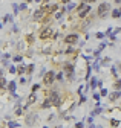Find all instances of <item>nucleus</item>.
<instances>
[{"label": "nucleus", "instance_id": "f257e3e1", "mask_svg": "<svg viewBox=\"0 0 121 128\" xmlns=\"http://www.w3.org/2000/svg\"><path fill=\"white\" fill-rule=\"evenodd\" d=\"M109 9H110V5L109 3H101L100 6H98V9H97V17L98 18H106L107 15H109Z\"/></svg>", "mask_w": 121, "mask_h": 128}, {"label": "nucleus", "instance_id": "f03ea898", "mask_svg": "<svg viewBox=\"0 0 121 128\" xmlns=\"http://www.w3.org/2000/svg\"><path fill=\"white\" fill-rule=\"evenodd\" d=\"M48 99L52 102V105H55V107H60L61 99H60V95H58L57 92H51V95L48 96Z\"/></svg>", "mask_w": 121, "mask_h": 128}, {"label": "nucleus", "instance_id": "7ed1b4c3", "mask_svg": "<svg viewBox=\"0 0 121 128\" xmlns=\"http://www.w3.org/2000/svg\"><path fill=\"white\" fill-rule=\"evenodd\" d=\"M54 81H55V73L52 72V70H49V72L46 73V75H45V78H43V82H45L46 85H51Z\"/></svg>", "mask_w": 121, "mask_h": 128}, {"label": "nucleus", "instance_id": "20e7f679", "mask_svg": "<svg viewBox=\"0 0 121 128\" xmlns=\"http://www.w3.org/2000/svg\"><path fill=\"white\" fill-rule=\"evenodd\" d=\"M77 41H78V35L77 34H71V35H67L66 38H64V43L66 44H77Z\"/></svg>", "mask_w": 121, "mask_h": 128}, {"label": "nucleus", "instance_id": "39448f33", "mask_svg": "<svg viewBox=\"0 0 121 128\" xmlns=\"http://www.w3.org/2000/svg\"><path fill=\"white\" fill-rule=\"evenodd\" d=\"M52 32H54V31H52L51 28H45V29L41 31V34H40V38H41V40H46V38H49V37L54 35Z\"/></svg>", "mask_w": 121, "mask_h": 128}, {"label": "nucleus", "instance_id": "423d86ee", "mask_svg": "<svg viewBox=\"0 0 121 128\" xmlns=\"http://www.w3.org/2000/svg\"><path fill=\"white\" fill-rule=\"evenodd\" d=\"M64 72L67 73V78L72 81L74 79V66L72 64H66V66H64Z\"/></svg>", "mask_w": 121, "mask_h": 128}, {"label": "nucleus", "instance_id": "0eeeda50", "mask_svg": "<svg viewBox=\"0 0 121 128\" xmlns=\"http://www.w3.org/2000/svg\"><path fill=\"white\" fill-rule=\"evenodd\" d=\"M45 15H46V11H45V9H38V11L34 12V18H35L37 21L45 20Z\"/></svg>", "mask_w": 121, "mask_h": 128}, {"label": "nucleus", "instance_id": "6e6552de", "mask_svg": "<svg viewBox=\"0 0 121 128\" xmlns=\"http://www.w3.org/2000/svg\"><path fill=\"white\" fill-rule=\"evenodd\" d=\"M37 114H29L28 117H26V125H34L35 122H37Z\"/></svg>", "mask_w": 121, "mask_h": 128}, {"label": "nucleus", "instance_id": "1a4fd4ad", "mask_svg": "<svg viewBox=\"0 0 121 128\" xmlns=\"http://www.w3.org/2000/svg\"><path fill=\"white\" fill-rule=\"evenodd\" d=\"M120 96H121V92H120V90H115L112 95H109V101H110V102H113V101H117Z\"/></svg>", "mask_w": 121, "mask_h": 128}, {"label": "nucleus", "instance_id": "9d476101", "mask_svg": "<svg viewBox=\"0 0 121 128\" xmlns=\"http://www.w3.org/2000/svg\"><path fill=\"white\" fill-rule=\"evenodd\" d=\"M35 101H37V96H35V92H32V93L29 95V98H28V102H26V105H32Z\"/></svg>", "mask_w": 121, "mask_h": 128}, {"label": "nucleus", "instance_id": "9b49d317", "mask_svg": "<svg viewBox=\"0 0 121 128\" xmlns=\"http://www.w3.org/2000/svg\"><path fill=\"white\" fill-rule=\"evenodd\" d=\"M89 11H90V6H89V5H86V8H84L83 11H80V12H78V15H80L81 18H84L87 14H89Z\"/></svg>", "mask_w": 121, "mask_h": 128}, {"label": "nucleus", "instance_id": "f8f14e48", "mask_svg": "<svg viewBox=\"0 0 121 128\" xmlns=\"http://www.w3.org/2000/svg\"><path fill=\"white\" fill-rule=\"evenodd\" d=\"M112 17H113V18H120V17H121V8L113 9V11H112Z\"/></svg>", "mask_w": 121, "mask_h": 128}, {"label": "nucleus", "instance_id": "ddd939ff", "mask_svg": "<svg viewBox=\"0 0 121 128\" xmlns=\"http://www.w3.org/2000/svg\"><path fill=\"white\" fill-rule=\"evenodd\" d=\"M8 90L11 92V93H15V82H14V81H11V82L8 84Z\"/></svg>", "mask_w": 121, "mask_h": 128}, {"label": "nucleus", "instance_id": "4468645a", "mask_svg": "<svg viewBox=\"0 0 121 128\" xmlns=\"http://www.w3.org/2000/svg\"><path fill=\"white\" fill-rule=\"evenodd\" d=\"M5 87H8V82L3 76H0V88H5Z\"/></svg>", "mask_w": 121, "mask_h": 128}, {"label": "nucleus", "instance_id": "2eb2a0df", "mask_svg": "<svg viewBox=\"0 0 121 128\" xmlns=\"http://www.w3.org/2000/svg\"><path fill=\"white\" fill-rule=\"evenodd\" d=\"M49 107H52V102L49 101V99H46V101L43 102V105H41V108H49Z\"/></svg>", "mask_w": 121, "mask_h": 128}, {"label": "nucleus", "instance_id": "dca6fc26", "mask_svg": "<svg viewBox=\"0 0 121 128\" xmlns=\"http://www.w3.org/2000/svg\"><path fill=\"white\" fill-rule=\"evenodd\" d=\"M25 72H26V67H25V66H20V67H17V73H18V75H23Z\"/></svg>", "mask_w": 121, "mask_h": 128}, {"label": "nucleus", "instance_id": "f3484780", "mask_svg": "<svg viewBox=\"0 0 121 128\" xmlns=\"http://www.w3.org/2000/svg\"><path fill=\"white\" fill-rule=\"evenodd\" d=\"M11 20H12V15L11 14H6L5 17H3V21H5V23H9Z\"/></svg>", "mask_w": 121, "mask_h": 128}, {"label": "nucleus", "instance_id": "a211bd4d", "mask_svg": "<svg viewBox=\"0 0 121 128\" xmlns=\"http://www.w3.org/2000/svg\"><path fill=\"white\" fill-rule=\"evenodd\" d=\"M113 87H115V90H120L121 88V79H117L115 84H113Z\"/></svg>", "mask_w": 121, "mask_h": 128}, {"label": "nucleus", "instance_id": "6ab92c4d", "mask_svg": "<svg viewBox=\"0 0 121 128\" xmlns=\"http://www.w3.org/2000/svg\"><path fill=\"white\" fill-rule=\"evenodd\" d=\"M55 79H57V81H63V72L57 73V75H55Z\"/></svg>", "mask_w": 121, "mask_h": 128}, {"label": "nucleus", "instance_id": "aec40b11", "mask_svg": "<svg viewBox=\"0 0 121 128\" xmlns=\"http://www.w3.org/2000/svg\"><path fill=\"white\" fill-rule=\"evenodd\" d=\"M23 108H25V107H18L17 110H15V114H17V116H20V114L23 113Z\"/></svg>", "mask_w": 121, "mask_h": 128}, {"label": "nucleus", "instance_id": "412c9836", "mask_svg": "<svg viewBox=\"0 0 121 128\" xmlns=\"http://www.w3.org/2000/svg\"><path fill=\"white\" fill-rule=\"evenodd\" d=\"M74 8H75V5H74V3H69V5H67V8H66V11H67V12H71Z\"/></svg>", "mask_w": 121, "mask_h": 128}, {"label": "nucleus", "instance_id": "4be33fe9", "mask_svg": "<svg viewBox=\"0 0 121 128\" xmlns=\"http://www.w3.org/2000/svg\"><path fill=\"white\" fill-rule=\"evenodd\" d=\"M100 113H101V107H97L95 110L92 111V114H94V116H95V114H100Z\"/></svg>", "mask_w": 121, "mask_h": 128}, {"label": "nucleus", "instance_id": "5701e85b", "mask_svg": "<svg viewBox=\"0 0 121 128\" xmlns=\"http://www.w3.org/2000/svg\"><path fill=\"white\" fill-rule=\"evenodd\" d=\"M9 72H11V73H17V67H14V66H9Z\"/></svg>", "mask_w": 121, "mask_h": 128}, {"label": "nucleus", "instance_id": "b1692460", "mask_svg": "<svg viewBox=\"0 0 121 128\" xmlns=\"http://www.w3.org/2000/svg\"><path fill=\"white\" fill-rule=\"evenodd\" d=\"M32 70H34V64H31V66H28V67H26V72H28V73H31Z\"/></svg>", "mask_w": 121, "mask_h": 128}, {"label": "nucleus", "instance_id": "393cba45", "mask_svg": "<svg viewBox=\"0 0 121 128\" xmlns=\"http://www.w3.org/2000/svg\"><path fill=\"white\" fill-rule=\"evenodd\" d=\"M97 82H98V81H97V78H94V79H92V84H90V87L95 88V87H97Z\"/></svg>", "mask_w": 121, "mask_h": 128}, {"label": "nucleus", "instance_id": "a878e982", "mask_svg": "<svg viewBox=\"0 0 121 128\" xmlns=\"http://www.w3.org/2000/svg\"><path fill=\"white\" fill-rule=\"evenodd\" d=\"M110 125H113V127H118V125H120V122H118V120H115V119H113V120H110Z\"/></svg>", "mask_w": 121, "mask_h": 128}, {"label": "nucleus", "instance_id": "bb28decb", "mask_svg": "<svg viewBox=\"0 0 121 128\" xmlns=\"http://www.w3.org/2000/svg\"><path fill=\"white\" fill-rule=\"evenodd\" d=\"M84 8H86V5H84V2H83V3H81V5H80V6L77 8V9H78V12H80V11H83Z\"/></svg>", "mask_w": 121, "mask_h": 128}, {"label": "nucleus", "instance_id": "cd10ccee", "mask_svg": "<svg viewBox=\"0 0 121 128\" xmlns=\"http://www.w3.org/2000/svg\"><path fill=\"white\" fill-rule=\"evenodd\" d=\"M8 127H20V124H17V122H9Z\"/></svg>", "mask_w": 121, "mask_h": 128}, {"label": "nucleus", "instance_id": "c85d7f7f", "mask_svg": "<svg viewBox=\"0 0 121 128\" xmlns=\"http://www.w3.org/2000/svg\"><path fill=\"white\" fill-rule=\"evenodd\" d=\"M101 96H107V95H109V93H107V90H106V88H101V93H100Z\"/></svg>", "mask_w": 121, "mask_h": 128}, {"label": "nucleus", "instance_id": "c756f323", "mask_svg": "<svg viewBox=\"0 0 121 128\" xmlns=\"http://www.w3.org/2000/svg\"><path fill=\"white\" fill-rule=\"evenodd\" d=\"M38 88H40V85H38V84H34V85H32V92H37Z\"/></svg>", "mask_w": 121, "mask_h": 128}, {"label": "nucleus", "instance_id": "7c9ffc66", "mask_svg": "<svg viewBox=\"0 0 121 128\" xmlns=\"http://www.w3.org/2000/svg\"><path fill=\"white\" fill-rule=\"evenodd\" d=\"M14 61H15V63H20V61H22V56H20V55L14 56Z\"/></svg>", "mask_w": 121, "mask_h": 128}, {"label": "nucleus", "instance_id": "2f4dec72", "mask_svg": "<svg viewBox=\"0 0 121 128\" xmlns=\"http://www.w3.org/2000/svg\"><path fill=\"white\" fill-rule=\"evenodd\" d=\"M94 99L98 102V99H100V95H98V93H94Z\"/></svg>", "mask_w": 121, "mask_h": 128}, {"label": "nucleus", "instance_id": "473e14b6", "mask_svg": "<svg viewBox=\"0 0 121 128\" xmlns=\"http://www.w3.org/2000/svg\"><path fill=\"white\" fill-rule=\"evenodd\" d=\"M74 52V49H72V47H67V50H66V53H72Z\"/></svg>", "mask_w": 121, "mask_h": 128}, {"label": "nucleus", "instance_id": "72a5a7b5", "mask_svg": "<svg viewBox=\"0 0 121 128\" xmlns=\"http://www.w3.org/2000/svg\"><path fill=\"white\" fill-rule=\"evenodd\" d=\"M77 127H78V128H83V127H84V124H83V122H78V124H77Z\"/></svg>", "mask_w": 121, "mask_h": 128}, {"label": "nucleus", "instance_id": "f704fd0d", "mask_svg": "<svg viewBox=\"0 0 121 128\" xmlns=\"http://www.w3.org/2000/svg\"><path fill=\"white\" fill-rule=\"evenodd\" d=\"M26 6H28L26 3H22V5H20V9H26Z\"/></svg>", "mask_w": 121, "mask_h": 128}, {"label": "nucleus", "instance_id": "c9c22d12", "mask_svg": "<svg viewBox=\"0 0 121 128\" xmlns=\"http://www.w3.org/2000/svg\"><path fill=\"white\" fill-rule=\"evenodd\" d=\"M112 75H113V76H117V69H115V67L112 69Z\"/></svg>", "mask_w": 121, "mask_h": 128}, {"label": "nucleus", "instance_id": "e433bc0d", "mask_svg": "<svg viewBox=\"0 0 121 128\" xmlns=\"http://www.w3.org/2000/svg\"><path fill=\"white\" fill-rule=\"evenodd\" d=\"M20 84H26V79L25 78H20Z\"/></svg>", "mask_w": 121, "mask_h": 128}, {"label": "nucleus", "instance_id": "4c0bfd02", "mask_svg": "<svg viewBox=\"0 0 121 128\" xmlns=\"http://www.w3.org/2000/svg\"><path fill=\"white\" fill-rule=\"evenodd\" d=\"M115 3L117 5H121V0H115Z\"/></svg>", "mask_w": 121, "mask_h": 128}, {"label": "nucleus", "instance_id": "58836bf2", "mask_svg": "<svg viewBox=\"0 0 121 128\" xmlns=\"http://www.w3.org/2000/svg\"><path fill=\"white\" fill-rule=\"evenodd\" d=\"M60 2H63V3H67V2H71V0H60Z\"/></svg>", "mask_w": 121, "mask_h": 128}, {"label": "nucleus", "instance_id": "ea45409f", "mask_svg": "<svg viewBox=\"0 0 121 128\" xmlns=\"http://www.w3.org/2000/svg\"><path fill=\"white\" fill-rule=\"evenodd\" d=\"M87 2H89V3H92V2H95V0H87Z\"/></svg>", "mask_w": 121, "mask_h": 128}, {"label": "nucleus", "instance_id": "a19ab883", "mask_svg": "<svg viewBox=\"0 0 121 128\" xmlns=\"http://www.w3.org/2000/svg\"><path fill=\"white\" fill-rule=\"evenodd\" d=\"M35 2H40V0H35Z\"/></svg>", "mask_w": 121, "mask_h": 128}, {"label": "nucleus", "instance_id": "79ce46f5", "mask_svg": "<svg viewBox=\"0 0 121 128\" xmlns=\"http://www.w3.org/2000/svg\"><path fill=\"white\" fill-rule=\"evenodd\" d=\"M28 2H32V0H28Z\"/></svg>", "mask_w": 121, "mask_h": 128}, {"label": "nucleus", "instance_id": "37998d69", "mask_svg": "<svg viewBox=\"0 0 121 128\" xmlns=\"http://www.w3.org/2000/svg\"><path fill=\"white\" fill-rule=\"evenodd\" d=\"M43 2H48V0H43Z\"/></svg>", "mask_w": 121, "mask_h": 128}, {"label": "nucleus", "instance_id": "c03bdc74", "mask_svg": "<svg viewBox=\"0 0 121 128\" xmlns=\"http://www.w3.org/2000/svg\"><path fill=\"white\" fill-rule=\"evenodd\" d=\"M0 28H2V24H0Z\"/></svg>", "mask_w": 121, "mask_h": 128}]
</instances>
